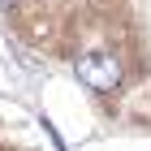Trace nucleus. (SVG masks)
Returning <instances> with one entry per match:
<instances>
[{
  "label": "nucleus",
  "mask_w": 151,
  "mask_h": 151,
  "mask_svg": "<svg viewBox=\"0 0 151 151\" xmlns=\"http://www.w3.org/2000/svg\"><path fill=\"white\" fill-rule=\"evenodd\" d=\"M9 4H13V0H0V9H9Z\"/></svg>",
  "instance_id": "2"
},
{
  "label": "nucleus",
  "mask_w": 151,
  "mask_h": 151,
  "mask_svg": "<svg viewBox=\"0 0 151 151\" xmlns=\"http://www.w3.org/2000/svg\"><path fill=\"white\" fill-rule=\"evenodd\" d=\"M78 78L91 86V91H112L116 82H121V65H116L108 52H86L78 60Z\"/></svg>",
  "instance_id": "1"
}]
</instances>
